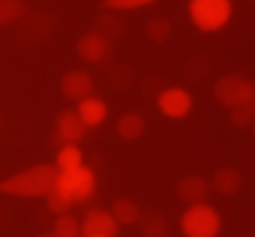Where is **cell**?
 I'll use <instances>...</instances> for the list:
<instances>
[{
  "instance_id": "44dd1931",
  "label": "cell",
  "mask_w": 255,
  "mask_h": 237,
  "mask_svg": "<svg viewBox=\"0 0 255 237\" xmlns=\"http://www.w3.org/2000/svg\"><path fill=\"white\" fill-rule=\"evenodd\" d=\"M54 237H81V219L72 216V213H63L54 219V228H51Z\"/></svg>"
},
{
  "instance_id": "484cf974",
  "label": "cell",
  "mask_w": 255,
  "mask_h": 237,
  "mask_svg": "<svg viewBox=\"0 0 255 237\" xmlns=\"http://www.w3.org/2000/svg\"><path fill=\"white\" fill-rule=\"evenodd\" d=\"M39 237H54V234H51V231H45V234H39Z\"/></svg>"
},
{
  "instance_id": "4fadbf2b",
  "label": "cell",
  "mask_w": 255,
  "mask_h": 237,
  "mask_svg": "<svg viewBox=\"0 0 255 237\" xmlns=\"http://www.w3.org/2000/svg\"><path fill=\"white\" fill-rule=\"evenodd\" d=\"M207 192H210V183L204 177H198V174H186L177 183V198L186 201V207L189 204H204L207 201Z\"/></svg>"
},
{
  "instance_id": "3957f363",
  "label": "cell",
  "mask_w": 255,
  "mask_h": 237,
  "mask_svg": "<svg viewBox=\"0 0 255 237\" xmlns=\"http://www.w3.org/2000/svg\"><path fill=\"white\" fill-rule=\"evenodd\" d=\"M180 231H183V237H219L222 216L207 201L204 204H189L180 216Z\"/></svg>"
},
{
  "instance_id": "4316f807",
  "label": "cell",
  "mask_w": 255,
  "mask_h": 237,
  "mask_svg": "<svg viewBox=\"0 0 255 237\" xmlns=\"http://www.w3.org/2000/svg\"><path fill=\"white\" fill-rule=\"evenodd\" d=\"M252 129H255V123H252Z\"/></svg>"
},
{
  "instance_id": "d6986e66",
  "label": "cell",
  "mask_w": 255,
  "mask_h": 237,
  "mask_svg": "<svg viewBox=\"0 0 255 237\" xmlns=\"http://www.w3.org/2000/svg\"><path fill=\"white\" fill-rule=\"evenodd\" d=\"M99 36H105L108 42L111 39H120L123 36V30H126V24H123V18L120 15H99L96 18V27H93Z\"/></svg>"
},
{
  "instance_id": "d4e9b609",
  "label": "cell",
  "mask_w": 255,
  "mask_h": 237,
  "mask_svg": "<svg viewBox=\"0 0 255 237\" xmlns=\"http://www.w3.org/2000/svg\"><path fill=\"white\" fill-rule=\"evenodd\" d=\"M45 201H48V210H51L54 216H63V213H69V210L75 207V204H72V201H69L66 195H60L57 189H51V192L45 195Z\"/></svg>"
},
{
  "instance_id": "2e32d148",
  "label": "cell",
  "mask_w": 255,
  "mask_h": 237,
  "mask_svg": "<svg viewBox=\"0 0 255 237\" xmlns=\"http://www.w3.org/2000/svg\"><path fill=\"white\" fill-rule=\"evenodd\" d=\"M144 129H147V123H144V117H141L138 111H126V114H120V120H117V135H120V138L135 141V138L144 135Z\"/></svg>"
},
{
  "instance_id": "30bf717a",
  "label": "cell",
  "mask_w": 255,
  "mask_h": 237,
  "mask_svg": "<svg viewBox=\"0 0 255 237\" xmlns=\"http://www.w3.org/2000/svg\"><path fill=\"white\" fill-rule=\"evenodd\" d=\"M75 54L84 60V63H102L108 54H111V42L105 36H99L96 30H87L78 36L75 42Z\"/></svg>"
},
{
  "instance_id": "ffe728a7",
  "label": "cell",
  "mask_w": 255,
  "mask_h": 237,
  "mask_svg": "<svg viewBox=\"0 0 255 237\" xmlns=\"http://www.w3.org/2000/svg\"><path fill=\"white\" fill-rule=\"evenodd\" d=\"M138 225H141L144 237H168V225H165L162 213H156V210H150V213H141Z\"/></svg>"
},
{
  "instance_id": "cb8c5ba5",
  "label": "cell",
  "mask_w": 255,
  "mask_h": 237,
  "mask_svg": "<svg viewBox=\"0 0 255 237\" xmlns=\"http://www.w3.org/2000/svg\"><path fill=\"white\" fill-rule=\"evenodd\" d=\"M156 0H102V9L108 12H129V9H144Z\"/></svg>"
},
{
  "instance_id": "7402d4cb",
  "label": "cell",
  "mask_w": 255,
  "mask_h": 237,
  "mask_svg": "<svg viewBox=\"0 0 255 237\" xmlns=\"http://www.w3.org/2000/svg\"><path fill=\"white\" fill-rule=\"evenodd\" d=\"M144 30H147V39H150V42H165V39L171 36V21L162 18V15H156V18L147 21Z\"/></svg>"
},
{
  "instance_id": "52a82bcc",
  "label": "cell",
  "mask_w": 255,
  "mask_h": 237,
  "mask_svg": "<svg viewBox=\"0 0 255 237\" xmlns=\"http://www.w3.org/2000/svg\"><path fill=\"white\" fill-rule=\"evenodd\" d=\"M120 225L114 222V216L102 207H90L81 219V237H117Z\"/></svg>"
},
{
  "instance_id": "603a6c76",
  "label": "cell",
  "mask_w": 255,
  "mask_h": 237,
  "mask_svg": "<svg viewBox=\"0 0 255 237\" xmlns=\"http://www.w3.org/2000/svg\"><path fill=\"white\" fill-rule=\"evenodd\" d=\"M228 120H231V126H252L255 123V99H249L246 105L228 111Z\"/></svg>"
},
{
  "instance_id": "8fae6325",
  "label": "cell",
  "mask_w": 255,
  "mask_h": 237,
  "mask_svg": "<svg viewBox=\"0 0 255 237\" xmlns=\"http://www.w3.org/2000/svg\"><path fill=\"white\" fill-rule=\"evenodd\" d=\"M60 93L72 102H81L84 96H93V75L84 69H69L60 78Z\"/></svg>"
},
{
  "instance_id": "6da1fadb",
  "label": "cell",
  "mask_w": 255,
  "mask_h": 237,
  "mask_svg": "<svg viewBox=\"0 0 255 237\" xmlns=\"http://www.w3.org/2000/svg\"><path fill=\"white\" fill-rule=\"evenodd\" d=\"M57 168L51 162L30 165L24 171H15L0 180V195H18V198H45L54 189Z\"/></svg>"
},
{
  "instance_id": "277c9868",
  "label": "cell",
  "mask_w": 255,
  "mask_h": 237,
  "mask_svg": "<svg viewBox=\"0 0 255 237\" xmlns=\"http://www.w3.org/2000/svg\"><path fill=\"white\" fill-rule=\"evenodd\" d=\"M54 189H57L60 195H66L72 204H84V201H90L93 192H96V171H93L90 165H81V168H75V171H63V174H57Z\"/></svg>"
},
{
  "instance_id": "7c38bea8",
  "label": "cell",
  "mask_w": 255,
  "mask_h": 237,
  "mask_svg": "<svg viewBox=\"0 0 255 237\" xmlns=\"http://www.w3.org/2000/svg\"><path fill=\"white\" fill-rule=\"evenodd\" d=\"M75 114H78V120L84 123V129H96V126L105 123L108 105H105V99H99V96H84V99L75 105Z\"/></svg>"
},
{
  "instance_id": "9a60e30c",
  "label": "cell",
  "mask_w": 255,
  "mask_h": 237,
  "mask_svg": "<svg viewBox=\"0 0 255 237\" xmlns=\"http://www.w3.org/2000/svg\"><path fill=\"white\" fill-rule=\"evenodd\" d=\"M108 213L114 216V222H117L120 228H123V225H138V219H141V207H138V201H132V198H114Z\"/></svg>"
},
{
  "instance_id": "8992f818",
  "label": "cell",
  "mask_w": 255,
  "mask_h": 237,
  "mask_svg": "<svg viewBox=\"0 0 255 237\" xmlns=\"http://www.w3.org/2000/svg\"><path fill=\"white\" fill-rule=\"evenodd\" d=\"M156 105L165 117L171 120H183V117L192 111V93L186 87H162L156 93Z\"/></svg>"
},
{
  "instance_id": "7a4b0ae2",
  "label": "cell",
  "mask_w": 255,
  "mask_h": 237,
  "mask_svg": "<svg viewBox=\"0 0 255 237\" xmlns=\"http://www.w3.org/2000/svg\"><path fill=\"white\" fill-rule=\"evenodd\" d=\"M231 0H189V21L201 33H216L231 21Z\"/></svg>"
},
{
  "instance_id": "ac0fdd59",
  "label": "cell",
  "mask_w": 255,
  "mask_h": 237,
  "mask_svg": "<svg viewBox=\"0 0 255 237\" xmlns=\"http://www.w3.org/2000/svg\"><path fill=\"white\" fill-rule=\"evenodd\" d=\"M27 15V3L24 0H0V27L18 24Z\"/></svg>"
},
{
  "instance_id": "5b68a950",
  "label": "cell",
  "mask_w": 255,
  "mask_h": 237,
  "mask_svg": "<svg viewBox=\"0 0 255 237\" xmlns=\"http://www.w3.org/2000/svg\"><path fill=\"white\" fill-rule=\"evenodd\" d=\"M213 96H216V102H222L228 111H234V108L246 105L249 99H255V81L246 78V75H222V78H216V84H213Z\"/></svg>"
},
{
  "instance_id": "9c48e42d",
  "label": "cell",
  "mask_w": 255,
  "mask_h": 237,
  "mask_svg": "<svg viewBox=\"0 0 255 237\" xmlns=\"http://www.w3.org/2000/svg\"><path fill=\"white\" fill-rule=\"evenodd\" d=\"M54 135H57L60 144H78V141L87 135V129H84V123L78 120L75 108L57 111V117H54Z\"/></svg>"
},
{
  "instance_id": "5bb4252c",
  "label": "cell",
  "mask_w": 255,
  "mask_h": 237,
  "mask_svg": "<svg viewBox=\"0 0 255 237\" xmlns=\"http://www.w3.org/2000/svg\"><path fill=\"white\" fill-rule=\"evenodd\" d=\"M240 186H243V174L231 165L216 168L210 177V189H216L219 195H234V192H240Z\"/></svg>"
},
{
  "instance_id": "ba28073f",
  "label": "cell",
  "mask_w": 255,
  "mask_h": 237,
  "mask_svg": "<svg viewBox=\"0 0 255 237\" xmlns=\"http://www.w3.org/2000/svg\"><path fill=\"white\" fill-rule=\"evenodd\" d=\"M51 30H54V18H51L48 12H36V15L27 12V15L21 18L18 39H21V42H36V45H42V42L51 39Z\"/></svg>"
},
{
  "instance_id": "e0dca14e",
  "label": "cell",
  "mask_w": 255,
  "mask_h": 237,
  "mask_svg": "<svg viewBox=\"0 0 255 237\" xmlns=\"http://www.w3.org/2000/svg\"><path fill=\"white\" fill-rule=\"evenodd\" d=\"M51 165L57 168V174H63V171H75V168L84 165V153H81L78 144H60V150H57V156H54Z\"/></svg>"
}]
</instances>
